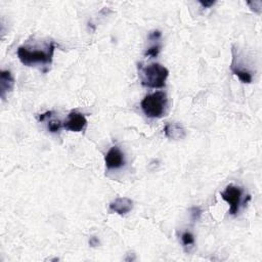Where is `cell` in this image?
Segmentation results:
<instances>
[{
  "instance_id": "ac0fdd59",
  "label": "cell",
  "mask_w": 262,
  "mask_h": 262,
  "mask_svg": "<svg viewBox=\"0 0 262 262\" xmlns=\"http://www.w3.org/2000/svg\"><path fill=\"white\" fill-rule=\"evenodd\" d=\"M199 4H200L204 9H208V8L212 7V6L215 4V2H199Z\"/></svg>"
},
{
  "instance_id": "e0dca14e",
  "label": "cell",
  "mask_w": 262,
  "mask_h": 262,
  "mask_svg": "<svg viewBox=\"0 0 262 262\" xmlns=\"http://www.w3.org/2000/svg\"><path fill=\"white\" fill-rule=\"evenodd\" d=\"M51 114H52V112L50 111V112H46V113H44V114H41L40 116H39V118H38V120L40 121V122H42V121H44L46 118H48V117H50L51 116Z\"/></svg>"
},
{
  "instance_id": "8fae6325",
  "label": "cell",
  "mask_w": 262,
  "mask_h": 262,
  "mask_svg": "<svg viewBox=\"0 0 262 262\" xmlns=\"http://www.w3.org/2000/svg\"><path fill=\"white\" fill-rule=\"evenodd\" d=\"M182 243L185 247H192L195 245V237L190 231H185L182 235Z\"/></svg>"
},
{
  "instance_id": "5bb4252c",
  "label": "cell",
  "mask_w": 262,
  "mask_h": 262,
  "mask_svg": "<svg viewBox=\"0 0 262 262\" xmlns=\"http://www.w3.org/2000/svg\"><path fill=\"white\" fill-rule=\"evenodd\" d=\"M191 214H192V218L194 221H197L200 219L201 215H202V210L199 207H194L191 210Z\"/></svg>"
},
{
  "instance_id": "9a60e30c",
  "label": "cell",
  "mask_w": 262,
  "mask_h": 262,
  "mask_svg": "<svg viewBox=\"0 0 262 262\" xmlns=\"http://www.w3.org/2000/svg\"><path fill=\"white\" fill-rule=\"evenodd\" d=\"M161 36H162V33L160 31H153L149 34V39L152 41H157L161 38Z\"/></svg>"
},
{
  "instance_id": "6da1fadb",
  "label": "cell",
  "mask_w": 262,
  "mask_h": 262,
  "mask_svg": "<svg viewBox=\"0 0 262 262\" xmlns=\"http://www.w3.org/2000/svg\"><path fill=\"white\" fill-rule=\"evenodd\" d=\"M55 50V43L50 41L44 48H32L28 46H20L18 48V57L25 66L31 67L35 65H50Z\"/></svg>"
},
{
  "instance_id": "9c48e42d",
  "label": "cell",
  "mask_w": 262,
  "mask_h": 262,
  "mask_svg": "<svg viewBox=\"0 0 262 262\" xmlns=\"http://www.w3.org/2000/svg\"><path fill=\"white\" fill-rule=\"evenodd\" d=\"M15 87V78L11 71L4 70L0 73V96L6 100L7 95L12 93Z\"/></svg>"
},
{
  "instance_id": "3957f363",
  "label": "cell",
  "mask_w": 262,
  "mask_h": 262,
  "mask_svg": "<svg viewBox=\"0 0 262 262\" xmlns=\"http://www.w3.org/2000/svg\"><path fill=\"white\" fill-rule=\"evenodd\" d=\"M168 99L164 92H156L145 97L141 103L140 107L144 115L148 118L156 119L161 118L167 108Z\"/></svg>"
},
{
  "instance_id": "7c38bea8",
  "label": "cell",
  "mask_w": 262,
  "mask_h": 262,
  "mask_svg": "<svg viewBox=\"0 0 262 262\" xmlns=\"http://www.w3.org/2000/svg\"><path fill=\"white\" fill-rule=\"evenodd\" d=\"M62 128H64V124L60 120H50L48 122V130L52 133L59 132Z\"/></svg>"
},
{
  "instance_id": "ba28073f",
  "label": "cell",
  "mask_w": 262,
  "mask_h": 262,
  "mask_svg": "<svg viewBox=\"0 0 262 262\" xmlns=\"http://www.w3.org/2000/svg\"><path fill=\"white\" fill-rule=\"evenodd\" d=\"M133 208V202L129 198L120 197L115 199L109 206V209L111 212L117 213L121 216L126 215L129 213Z\"/></svg>"
},
{
  "instance_id": "5b68a950",
  "label": "cell",
  "mask_w": 262,
  "mask_h": 262,
  "mask_svg": "<svg viewBox=\"0 0 262 262\" xmlns=\"http://www.w3.org/2000/svg\"><path fill=\"white\" fill-rule=\"evenodd\" d=\"M232 62L230 65V70L243 83L250 84L253 81V73L246 68L245 64L239 59V55L232 49Z\"/></svg>"
},
{
  "instance_id": "8992f818",
  "label": "cell",
  "mask_w": 262,
  "mask_h": 262,
  "mask_svg": "<svg viewBox=\"0 0 262 262\" xmlns=\"http://www.w3.org/2000/svg\"><path fill=\"white\" fill-rule=\"evenodd\" d=\"M63 124L66 130L72 132H81L86 128L87 120L83 114L77 111H72L68 116V119Z\"/></svg>"
},
{
  "instance_id": "30bf717a",
  "label": "cell",
  "mask_w": 262,
  "mask_h": 262,
  "mask_svg": "<svg viewBox=\"0 0 262 262\" xmlns=\"http://www.w3.org/2000/svg\"><path fill=\"white\" fill-rule=\"evenodd\" d=\"M164 133L167 138L179 140L183 139L187 135L185 127L180 123H169L164 128Z\"/></svg>"
},
{
  "instance_id": "52a82bcc",
  "label": "cell",
  "mask_w": 262,
  "mask_h": 262,
  "mask_svg": "<svg viewBox=\"0 0 262 262\" xmlns=\"http://www.w3.org/2000/svg\"><path fill=\"white\" fill-rule=\"evenodd\" d=\"M105 163L108 169H119L125 164L124 154L118 147H113L106 154Z\"/></svg>"
},
{
  "instance_id": "4fadbf2b",
  "label": "cell",
  "mask_w": 262,
  "mask_h": 262,
  "mask_svg": "<svg viewBox=\"0 0 262 262\" xmlns=\"http://www.w3.org/2000/svg\"><path fill=\"white\" fill-rule=\"evenodd\" d=\"M160 50H161V45L156 44V45L151 46L149 49H147L144 55L147 57H156V56H158Z\"/></svg>"
},
{
  "instance_id": "7a4b0ae2",
  "label": "cell",
  "mask_w": 262,
  "mask_h": 262,
  "mask_svg": "<svg viewBox=\"0 0 262 262\" xmlns=\"http://www.w3.org/2000/svg\"><path fill=\"white\" fill-rule=\"evenodd\" d=\"M169 76V71L161 64H151L140 67L141 84L149 89H163Z\"/></svg>"
},
{
  "instance_id": "277c9868",
  "label": "cell",
  "mask_w": 262,
  "mask_h": 262,
  "mask_svg": "<svg viewBox=\"0 0 262 262\" xmlns=\"http://www.w3.org/2000/svg\"><path fill=\"white\" fill-rule=\"evenodd\" d=\"M221 198L228 204L229 206V214L237 215L242 203L243 190L240 187L229 185L225 188V190L220 193Z\"/></svg>"
},
{
  "instance_id": "2e32d148",
  "label": "cell",
  "mask_w": 262,
  "mask_h": 262,
  "mask_svg": "<svg viewBox=\"0 0 262 262\" xmlns=\"http://www.w3.org/2000/svg\"><path fill=\"white\" fill-rule=\"evenodd\" d=\"M90 245H91L92 247H97V246L100 245V240H99L97 237H92V238L90 239Z\"/></svg>"
}]
</instances>
